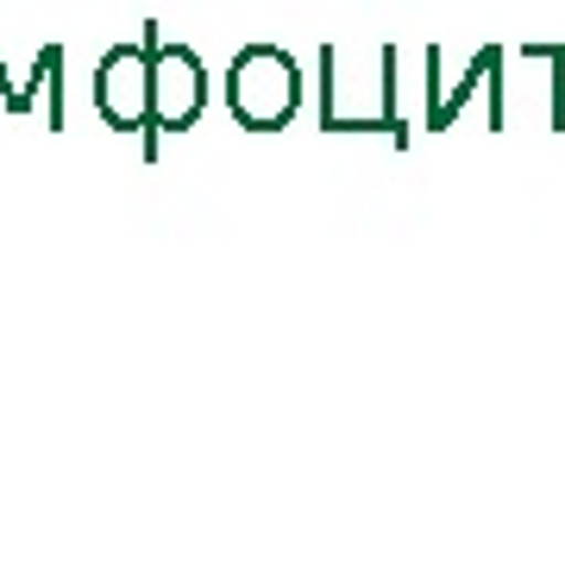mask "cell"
Masks as SVG:
<instances>
[{
  "mask_svg": "<svg viewBox=\"0 0 565 565\" xmlns=\"http://www.w3.org/2000/svg\"><path fill=\"white\" fill-rule=\"evenodd\" d=\"M226 107L239 114L245 132H277V126L296 120L302 107V76H296V57L277 51V44H245L233 76H226Z\"/></svg>",
  "mask_w": 565,
  "mask_h": 565,
  "instance_id": "6da1fadb",
  "label": "cell"
},
{
  "mask_svg": "<svg viewBox=\"0 0 565 565\" xmlns=\"http://www.w3.org/2000/svg\"><path fill=\"white\" fill-rule=\"evenodd\" d=\"M145 51H151V132H145V151H158V132H189L202 120L207 76L189 44H163L158 20L145 25Z\"/></svg>",
  "mask_w": 565,
  "mask_h": 565,
  "instance_id": "7a4b0ae2",
  "label": "cell"
},
{
  "mask_svg": "<svg viewBox=\"0 0 565 565\" xmlns=\"http://www.w3.org/2000/svg\"><path fill=\"white\" fill-rule=\"evenodd\" d=\"M95 95H102V114L120 132H151V51L145 44L107 51L102 76H95Z\"/></svg>",
  "mask_w": 565,
  "mask_h": 565,
  "instance_id": "3957f363",
  "label": "cell"
}]
</instances>
